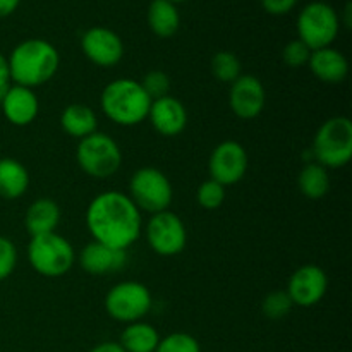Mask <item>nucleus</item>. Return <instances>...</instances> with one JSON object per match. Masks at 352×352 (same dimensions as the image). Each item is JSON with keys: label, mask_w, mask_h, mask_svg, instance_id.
Instances as JSON below:
<instances>
[{"label": "nucleus", "mask_w": 352, "mask_h": 352, "mask_svg": "<svg viewBox=\"0 0 352 352\" xmlns=\"http://www.w3.org/2000/svg\"><path fill=\"white\" fill-rule=\"evenodd\" d=\"M86 227L96 243L127 251L140 239L143 219L129 195L110 189L89 201L86 210Z\"/></svg>", "instance_id": "obj_1"}, {"label": "nucleus", "mask_w": 352, "mask_h": 352, "mask_svg": "<svg viewBox=\"0 0 352 352\" xmlns=\"http://www.w3.org/2000/svg\"><path fill=\"white\" fill-rule=\"evenodd\" d=\"M7 60L10 81L33 89L43 86L54 78L60 65V55L50 41L30 38L16 45Z\"/></svg>", "instance_id": "obj_2"}, {"label": "nucleus", "mask_w": 352, "mask_h": 352, "mask_svg": "<svg viewBox=\"0 0 352 352\" xmlns=\"http://www.w3.org/2000/svg\"><path fill=\"white\" fill-rule=\"evenodd\" d=\"M103 113L117 126H138L148 119L151 100L144 93L140 81L119 78L110 81L100 96Z\"/></svg>", "instance_id": "obj_3"}, {"label": "nucleus", "mask_w": 352, "mask_h": 352, "mask_svg": "<svg viewBox=\"0 0 352 352\" xmlns=\"http://www.w3.org/2000/svg\"><path fill=\"white\" fill-rule=\"evenodd\" d=\"M311 153L316 164L325 168L346 167L352 158V122L349 117L337 116L318 127Z\"/></svg>", "instance_id": "obj_4"}, {"label": "nucleus", "mask_w": 352, "mask_h": 352, "mask_svg": "<svg viewBox=\"0 0 352 352\" xmlns=\"http://www.w3.org/2000/svg\"><path fill=\"white\" fill-rule=\"evenodd\" d=\"M28 261L36 274L57 278L71 270L76 261V253L65 237L50 232L31 237L28 244Z\"/></svg>", "instance_id": "obj_5"}, {"label": "nucleus", "mask_w": 352, "mask_h": 352, "mask_svg": "<svg viewBox=\"0 0 352 352\" xmlns=\"http://www.w3.org/2000/svg\"><path fill=\"white\" fill-rule=\"evenodd\" d=\"M76 160L93 179H109L122 165V151L117 141L105 133H93L79 140Z\"/></svg>", "instance_id": "obj_6"}, {"label": "nucleus", "mask_w": 352, "mask_h": 352, "mask_svg": "<svg viewBox=\"0 0 352 352\" xmlns=\"http://www.w3.org/2000/svg\"><path fill=\"white\" fill-rule=\"evenodd\" d=\"M340 17L330 3L316 0L302 7L298 16L299 40L305 41L311 50L332 47L339 36Z\"/></svg>", "instance_id": "obj_7"}, {"label": "nucleus", "mask_w": 352, "mask_h": 352, "mask_svg": "<svg viewBox=\"0 0 352 352\" xmlns=\"http://www.w3.org/2000/svg\"><path fill=\"white\" fill-rule=\"evenodd\" d=\"M129 198L140 212H165L174 199V188L162 170L143 167L133 174L129 181Z\"/></svg>", "instance_id": "obj_8"}, {"label": "nucleus", "mask_w": 352, "mask_h": 352, "mask_svg": "<svg viewBox=\"0 0 352 352\" xmlns=\"http://www.w3.org/2000/svg\"><path fill=\"white\" fill-rule=\"evenodd\" d=\"M153 299L150 289L136 280H124L113 285L105 296L109 316L120 323H134L150 313Z\"/></svg>", "instance_id": "obj_9"}, {"label": "nucleus", "mask_w": 352, "mask_h": 352, "mask_svg": "<svg viewBox=\"0 0 352 352\" xmlns=\"http://www.w3.org/2000/svg\"><path fill=\"white\" fill-rule=\"evenodd\" d=\"M146 239L151 250L160 256H175L188 244V230L177 213L165 210L153 213L148 220Z\"/></svg>", "instance_id": "obj_10"}, {"label": "nucleus", "mask_w": 352, "mask_h": 352, "mask_svg": "<svg viewBox=\"0 0 352 352\" xmlns=\"http://www.w3.org/2000/svg\"><path fill=\"white\" fill-rule=\"evenodd\" d=\"M250 158L246 148L237 141H222L213 148L208 160L210 179L220 182L222 186H232L243 181L248 172Z\"/></svg>", "instance_id": "obj_11"}, {"label": "nucleus", "mask_w": 352, "mask_h": 352, "mask_svg": "<svg viewBox=\"0 0 352 352\" xmlns=\"http://www.w3.org/2000/svg\"><path fill=\"white\" fill-rule=\"evenodd\" d=\"M329 277L318 265H302L291 275L287 284V294L292 305L301 308H311L318 305L327 294Z\"/></svg>", "instance_id": "obj_12"}, {"label": "nucleus", "mask_w": 352, "mask_h": 352, "mask_svg": "<svg viewBox=\"0 0 352 352\" xmlns=\"http://www.w3.org/2000/svg\"><path fill=\"white\" fill-rule=\"evenodd\" d=\"M82 54L100 67H113L124 57V43L116 31L103 26H93L81 36Z\"/></svg>", "instance_id": "obj_13"}, {"label": "nucleus", "mask_w": 352, "mask_h": 352, "mask_svg": "<svg viewBox=\"0 0 352 352\" xmlns=\"http://www.w3.org/2000/svg\"><path fill=\"white\" fill-rule=\"evenodd\" d=\"M265 103H267V93L263 82L256 76L241 74L230 85L229 105L239 119H256L263 112Z\"/></svg>", "instance_id": "obj_14"}, {"label": "nucleus", "mask_w": 352, "mask_h": 352, "mask_svg": "<svg viewBox=\"0 0 352 352\" xmlns=\"http://www.w3.org/2000/svg\"><path fill=\"white\" fill-rule=\"evenodd\" d=\"M148 119L158 134L174 138L188 126V110L182 105V102L168 95L151 102Z\"/></svg>", "instance_id": "obj_15"}, {"label": "nucleus", "mask_w": 352, "mask_h": 352, "mask_svg": "<svg viewBox=\"0 0 352 352\" xmlns=\"http://www.w3.org/2000/svg\"><path fill=\"white\" fill-rule=\"evenodd\" d=\"M0 107H2L3 117L14 126H28L36 119L40 112V102L33 89L19 85L9 86Z\"/></svg>", "instance_id": "obj_16"}, {"label": "nucleus", "mask_w": 352, "mask_h": 352, "mask_svg": "<svg viewBox=\"0 0 352 352\" xmlns=\"http://www.w3.org/2000/svg\"><path fill=\"white\" fill-rule=\"evenodd\" d=\"M79 265L89 275L112 274L126 265V251L113 250L105 244L91 241L79 253Z\"/></svg>", "instance_id": "obj_17"}, {"label": "nucleus", "mask_w": 352, "mask_h": 352, "mask_svg": "<svg viewBox=\"0 0 352 352\" xmlns=\"http://www.w3.org/2000/svg\"><path fill=\"white\" fill-rule=\"evenodd\" d=\"M308 65L313 74L327 85H339L349 74V62L346 55L332 47L313 50Z\"/></svg>", "instance_id": "obj_18"}, {"label": "nucleus", "mask_w": 352, "mask_h": 352, "mask_svg": "<svg viewBox=\"0 0 352 352\" xmlns=\"http://www.w3.org/2000/svg\"><path fill=\"white\" fill-rule=\"evenodd\" d=\"M60 222V208L50 198H40L30 205L24 215V226L31 237L55 232Z\"/></svg>", "instance_id": "obj_19"}, {"label": "nucleus", "mask_w": 352, "mask_h": 352, "mask_svg": "<svg viewBox=\"0 0 352 352\" xmlns=\"http://www.w3.org/2000/svg\"><path fill=\"white\" fill-rule=\"evenodd\" d=\"M150 30L160 38H170L181 26V14L175 3L168 0H151L146 12Z\"/></svg>", "instance_id": "obj_20"}, {"label": "nucleus", "mask_w": 352, "mask_h": 352, "mask_svg": "<svg viewBox=\"0 0 352 352\" xmlns=\"http://www.w3.org/2000/svg\"><path fill=\"white\" fill-rule=\"evenodd\" d=\"M60 126L69 136L82 140V138L96 133L98 119H96V113L85 103H71L62 112Z\"/></svg>", "instance_id": "obj_21"}, {"label": "nucleus", "mask_w": 352, "mask_h": 352, "mask_svg": "<svg viewBox=\"0 0 352 352\" xmlns=\"http://www.w3.org/2000/svg\"><path fill=\"white\" fill-rule=\"evenodd\" d=\"M30 174L16 158H0V196L17 199L28 191Z\"/></svg>", "instance_id": "obj_22"}, {"label": "nucleus", "mask_w": 352, "mask_h": 352, "mask_svg": "<svg viewBox=\"0 0 352 352\" xmlns=\"http://www.w3.org/2000/svg\"><path fill=\"white\" fill-rule=\"evenodd\" d=\"M160 339V333L153 325L140 320V322L127 323L119 344L126 352H155Z\"/></svg>", "instance_id": "obj_23"}, {"label": "nucleus", "mask_w": 352, "mask_h": 352, "mask_svg": "<svg viewBox=\"0 0 352 352\" xmlns=\"http://www.w3.org/2000/svg\"><path fill=\"white\" fill-rule=\"evenodd\" d=\"M298 188L302 196L309 199H320L330 191L329 168L316 162H306L298 175Z\"/></svg>", "instance_id": "obj_24"}, {"label": "nucleus", "mask_w": 352, "mask_h": 352, "mask_svg": "<svg viewBox=\"0 0 352 352\" xmlns=\"http://www.w3.org/2000/svg\"><path fill=\"white\" fill-rule=\"evenodd\" d=\"M210 67H212V74L220 82H229V85H232L243 74V64H241L239 57L229 50L217 52L212 57Z\"/></svg>", "instance_id": "obj_25"}, {"label": "nucleus", "mask_w": 352, "mask_h": 352, "mask_svg": "<svg viewBox=\"0 0 352 352\" xmlns=\"http://www.w3.org/2000/svg\"><path fill=\"white\" fill-rule=\"evenodd\" d=\"M226 186H222L220 182L208 179L203 184H199L198 191H196V199H198V205L205 210H217L223 205L226 201Z\"/></svg>", "instance_id": "obj_26"}, {"label": "nucleus", "mask_w": 352, "mask_h": 352, "mask_svg": "<svg viewBox=\"0 0 352 352\" xmlns=\"http://www.w3.org/2000/svg\"><path fill=\"white\" fill-rule=\"evenodd\" d=\"M292 301L285 291H274L265 296L261 302V311L270 320H282L291 313Z\"/></svg>", "instance_id": "obj_27"}, {"label": "nucleus", "mask_w": 352, "mask_h": 352, "mask_svg": "<svg viewBox=\"0 0 352 352\" xmlns=\"http://www.w3.org/2000/svg\"><path fill=\"white\" fill-rule=\"evenodd\" d=\"M155 352H201V346L189 333L175 332L160 339Z\"/></svg>", "instance_id": "obj_28"}, {"label": "nucleus", "mask_w": 352, "mask_h": 352, "mask_svg": "<svg viewBox=\"0 0 352 352\" xmlns=\"http://www.w3.org/2000/svg\"><path fill=\"white\" fill-rule=\"evenodd\" d=\"M150 100H160L170 95V78L164 71H150L140 81Z\"/></svg>", "instance_id": "obj_29"}, {"label": "nucleus", "mask_w": 352, "mask_h": 352, "mask_svg": "<svg viewBox=\"0 0 352 352\" xmlns=\"http://www.w3.org/2000/svg\"><path fill=\"white\" fill-rule=\"evenodd\" d=\"M311 48L301 41L299 38L289 41L287 45L282 50V60L285 65H289L291 69H299L302 65H308L309 57H311Z\"/></svg>", "instance_id": "obj_30"}, {"label": "nucleus", "mask_w": 352, "mask_h": 352, "mask_svg": "<svg viewBox=\"0 0 352 352\" xmlns=\"http://www.w3.org/2000/svg\"><path fill=\"white\" fill-rule=\"evenodd\" d=\"M17 265V250L7 237L0 236V280L10 277Z\"/></svg>", "instance_id": "obj_31"}, {"label": "nucleus", "mask_w": 352, "mask_h": 352, "mask_svg": "<svg viewBox=\"0 0 352 352\" xmlns=\"http://www.w3.org/2000/svg\"><path fill=\"white\" fill-rule=\"evenodd\" d=\"M299 0H261V6H263L265 12L272 14V16H284L289 14L296 6H298Z\"/></svg>", "instance_id": "obj_32"}, {"label": "nucleus", "mask_w": 352, "mask_h": 352, "mask_svg": "<svg viewBox=\"0 0 352 352\" xmlns=\"http://www.w3.org/2000/svg\"><path fill=\"white\" fill-rule=\"evenodd\" d=\"M10 85V72H9V60L6 55L0 54V86Z\"/></svg>", "instance_id": "obj_33"}, {"label": "nucleus", "mask_w": 352, "mask_h": 352, "mask_svg": "<svg viewBox=\"0 0 352 352\" xmlns=\"http://www.w3.org/2000/svg\"><path fill=\"white\" fill-rule=\"evenodd\" d=\"M21 0H0V17H7L19 7Z\"/></svg>", "instance_id": "obj_34"}, {"label": "nucleus", "mask_w": 352, "mask_h": 352, "mask_svg": "<svg viewBox=\"0 0 352 352\" xmlns=\"http://www.w3.org/2000/svg\"><path fill=\"white\" fill-rule=\"evenodd\" d=\"M89 352H126V351L122 349V346H120L119 342H112V340H109V342H102L98 344V346H95Z\"/></svg>", "instance_id": "obj_35"}, {"label": "nucleus", "mask_w": 352, "mask_h": 352, "mask_svg": "<svg viewBox=\"0 0 352 352\" xmlns=\"http://www.w3.org/2000/svg\"><path fill=\"white\" fill-rule=\"evenodd\" d=\"M351 10H352V6H351V2H347V6H346V12H344V21H346V26L347 28H351Z\"/></svg>", "instance_id": "obj_36"}, {"label": "nucleus", "mask_w": 352, "mask_h": 352, "mask_svg": "<svg viewBox=\"0 0 352 352\" xmlns=\"http://www.w3.org/2000/svg\"><path fill=\"white\" fill-rule=\"evenodd\" d=\"M9 86H10V85H3V86H0V103H2L3 96L7 95V89H9Z\"/></svg>", "instance_id": "obj_37"}, {"label": "nucleus", "mask_w": 352, "mask_h": 352, "mask_svg": "<svg viewBox=\"0 0 352 352\" xmlns=\"http://www.w3.org/2000/svg\"><path fill=\"white\" fill-rule=\"evenodd\" d=\"M168 2H172V3H175V6H177V3H182V2H188V0H168Z\"/></svg>", "instance_id": "obj_38"}]
</instances>
